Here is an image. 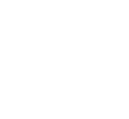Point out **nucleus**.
<instances>
[]
</instances>
